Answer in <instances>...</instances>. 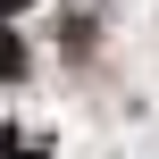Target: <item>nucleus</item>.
<instances>
[{
    "label": "nucleus",
    "instance_id": "1",
    "mask_svg": "<svg viewBox=\"0 0 159 159\" xmlns=\"http://www.w3.org/2000/svg\"><path fill=\"white\" fill-rule=\"evenodd\" d=\"M25 67H34V59H25V42H17V34H8V25H0V84H17V75H25Z\"/></svg>",
    "mask_w": 159,
    "mask_h": 159
},
{
    "label": "nucleus",
    "instance_id": "2",
    "mask_svg": "<svg viewBox=\"0 0 159 159\" xmlns=\"http://www.w3.org/2000/svg\"><path fill=\"white\" fill-rule=\"evenodd\" d=\"M0 159H42V151H25V134H17V126H0Z\"/></svg>",
    "mask_w": 159,
    "mask_h": 159
},
{
    "label": "nucleus",
    "instance_id": "3",
    "mask_svg": "<svg viewBox=\"0 0 159 159\" xmlns=\"http://www.w3.org/2000/svg\"><path fill=\"white\" fill-rule=\"evenodd\" d=\"M17 8H34V0H0V17H17Z\"/></svg>",
    "mask_w": 159,
    "mask_h": 159
}]
</instances>
